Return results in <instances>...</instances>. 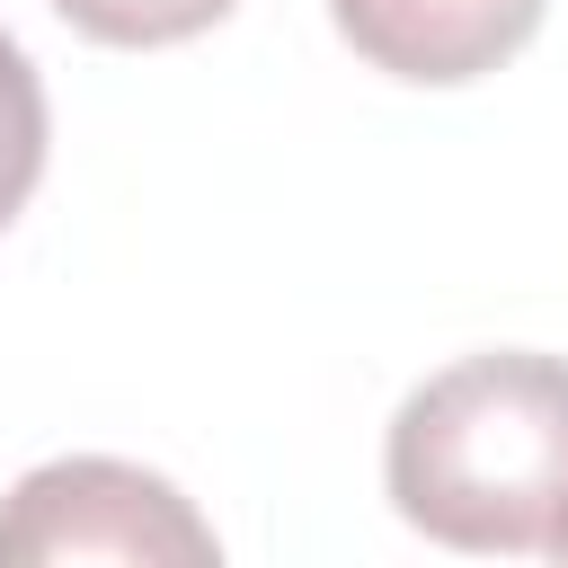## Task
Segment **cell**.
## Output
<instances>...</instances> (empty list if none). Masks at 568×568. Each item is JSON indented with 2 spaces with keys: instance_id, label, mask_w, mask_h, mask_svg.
<instances>
[{
  "instance_id": "obj_6",
  "label": "cell",
  "mask_w": 568,
  "mask_h": 568,
  "mask_svg": "<svg viewBox=\"0 0 568 568\" xmlns=\"http://www.w3.org/2000/svg\"><path fill=\"white\" fill-rule=\"evenodd\" d=\"M541 550H559V559H568V506H559V524H550V541H541Z\"/></svg>"
},
{
  "instance_id": "obj_1",
  "label": "cell",
  "mask_w": 568,
  "mask_h": 568,
  "mask_svg": "<svg viewBox=\"0 0 568 568\" xmlns=\"http://www.w3.org/2000/svg\"><path fill=\"white\" fill-rule=\"evenodd\" d=\"M390 497L453 550H541L568 506V355H462L390 417Z\"/></svg>"
},
{
  "instance_id": "obj_5",
  "label": "cell",
  "mask_w": 568,
  "mask_h": 568,
  "mask_svg": "<svg viewBox=\"0 0 568 568\" xmlns=\"http://www.w3.org/2000/svg\"><path fill=\"white\" fill-rule=\"evenodd\" d=\"M53 9L98 44H178V36L213 27L231 0H53Z\"/></svg>"
},
{
  "instance_id": "obj_2",
  "label": "cell",
  "mask_w": 568,
  "mask_h": 568,
  "mask_svg": "<svg viewBox=\"0 0 568 568\" xmlns=\"http://www.w3.org/2000/svg\"><path fill=\"white\" fill-rule=\"evenodd\" d=\"M80 568V559H124V568H204L213 524L151 470L133 462H44L9 488L0 506V568Z\"/></svg>"
},
{
  "instance_id": "obj_4",
  "label": "cell",
  "mask_w": 568,
  "mask_h": 568,
  "mask_svg": "<svg viewBox=\"0 0 568 568\" xmlns=\"http://www.w3.org/2000/svg\"><path fill=\"white\" fill-rule=\"evenodd\" d=\"M36 178H44V80L18 53V36H0V222H18Z\"/></svg>"
},
{
  "instance_id": "obj_3",
  "label": "cell",
  "mask_w": 568,
  "mask_h": 568,
  "mask_svg": "<svg viewBox=\"0 0 568 568\" xmlns=\"http://www.w3.org/2000/svg\"><path fill=\"white\" fill-rule=\"evenodd\" d=\"M337 36L390 80H479L541 27V0H328Z\"/></svg>"
}]
</instances>
